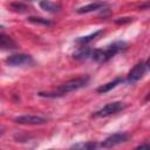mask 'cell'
<instances>
[{
    "mask_svg": "<svg viewBox=\"0 0 150 150\" xmlns=\"http://www.w3.org/2000/svg\"><path fill=\"white\" fill-rule=\"evenodd\" d=\"M125 48H127V43L124 41H116V42H112L111 45L107 46L105 48L91 50L90 59H93L96 62L103 63V62H107L108 60H110L111 57H114L116 54L123 52Z\"/></svg>",
    "mask_w": 150,
    "mask_h": 150,
    "instance_id": "obj_1",
    "label": "cell"
},
{
    "mask_svg": "<svg viewBox=\"0 0 150 150\" xmlns=\"http://www.w3.org/2000/svg\"><path fill=\"white\" fill-rule=\"evenodd\" d=\"M89 82V77L88 76H80L76 79H71L64 83H62L56 91L54 93H39L40 96H46V97H56V96H62L66 95L68 93H71L74 90H77L84 86H87Z\"/></svg>",
    "mask_w": 150,
    "mask_h": 150,
    "instance_id": "obj_2",
    "label": "cell"
},
{
    "mask_svg": "<svg viewBox=\"0 0 150 150\" xmlns=\"http://www.w3.org/2000/svg\"><path fill=\"white\" fill-rule=\"evenodd\" d=\"M124 107H125V104L123 102H120V101L111 102V103H108L104 107H102L100 110H97L94 114V116L95 117H107V116H110L112 114L118 112L120 110L124 109Z\"/></svg>",
    "mask_w": 150,
    "mask_h": 150,
    "instance_id": "obj_3",
    "label": "cell"
},
{
    "mask_svg": "<svg viewBox=\"0 0 150 150\" xmlns=\"http://www.w3.org/2000/svg\"><path fill=\"white\" fill-rule=\"evenodd\" d=\"M128 138H129V135L127 132H116V134H112L109 137H107L101 143V146L102 148H112L123 142H127Z\"/></svg>",
    "mask_w": 150,
    "mask_h": 150,
    "instance_id": "obj_4",
    "label": "cell"
},
{
    "mask_svg": "<svg viewBox=\"0 0 150 150\" xmlns=\"http://www.w3.org/2000/svg\"><path fill=\"white\" fill-rule=\"evenodd\" d=\"M6 63L12 67L28 66L33 63V59L30 55H27V54H14L6 59Z\"/></svg>",
    "mask_w": 150,
    "mask_h": 150,
    "instance_id": "obj_5",
    "label": "cell"
},
{
    "mask_svg": "<svg viewBox=\"0 0 150 150\" xmlns=\"http://www.w3.org/2000/svg\"><path fill=\"white\" fill-rule=\"evenodd\" d=\"M14 121L19 124H29V125H36V124H45L47 123V118L35 115H21L14 118Z\"/></svg>",
    "mask_w": 150,
    "mask_h": 150,
    "instance_id": "obj_6",
    "label": "cell"
},
{
    "mask_svg": "<svg viewBox=\"0 0 150 150\" xmlns=\"http://www.w3.org/2000/svg\"><path fill=\"white\" fill-rule=\"evenodd\" d=\"M145 70H146V66H145V62H139V63H137L136 66H134V68L129 71V74H128V77H127V80H128V82H136V81H138L143 75H144V73H145Z\"/></svg>",
    "mask_w": 150,
    "mask_h": 150,
    "instance_id": "obj_7",
    "label": "cell"
},
{
    "mask_svg": "<svg viewBox=\"0 0 150 150\" xmlns=\"http://www.w3.org/2000/svg\"><path fill=\"white\" fill-rule=\"evenodd\" d=\"M40 7L46 11V12H49V13H56L61 9V6L59 4H55V2H52L49 0H41L40 1Z\"/></svg>",
    "mask_w": 150,
    "mask_h": 150,
    "instance_id": "obj_8",
    "label": "cell"
},
{
    "mask_svg": "<svg viewBox=\"0 0 150 150\" xmlns=\"http://www.w3.org/2000/svg\"><path fill=\"white\" fill-rule=\"evenodd\" d=\"M0 46H1L2 49H14V48H16L15 42L4 33H1V35H0Z\"/></svg>",
    "mask_w": 150,
    "mask_h": 150,
    "instance_id": "obj_9",
    "label": "cell"
},
{
    "mask_svg": "<svg viewBox=\"0 0 150 150\" xmlns=\"http://www.w3.org/2000/svg\"><path fill=\"white\" fill-rule=\"evenodd\" d=\"M121 82H122V79L117 77V79H115L114 81H110V82H108V83H105V84H102L101 87H98V88H97V91H98V93H101V94L108 93V91H109V90H111L112 88L117 87V86H118Z\"/></svg>",
    "mask_w": 150,
    "mask_h": 150,
    "instance_id": "obj_10",
    "label": "cell"
},
{
    "mask_svg": "<svg viewBox=\"0 0 150 150\" xmlns=\"http://www.w3.org/2000/svg\"><path fill=\"white\" fill-rule=\"evenodd\" d=\"M102 7H103L102 2H93V4L86 5L83 7H80L77 9V13H89V12H93V11H97V9H100Z\"/></svg>",
    "mask_w": 150,
    "mask_h": 150,
    "instance_id": "obj_11",
    "label": "cell"
},
{
    "mask_svg": "<svg viewBox=\"0 0 150 150\" xmlns=\"http://www.w3.org/2000/svg\"><path fill=\"white\" fill-rule=\"evenodd\" d=\"M101 33H102V30H97V32H95V33H93V34H90V35L79 38V39H76V43H80V45H86V43H88V42L93 41V40H94L96 36H98Z\"/></svg>",
    "mask_w": 150,
    "mask_h": 150,
    "instance_id": "obj_12",
    "label": "cell"
},
{
    "mask_svg": "<svg viewBox=\"0 0 150 150\" xmlns=\"http://www.w3.org/2000/svg\"><path fill=\"white\" fill-rule=\"evenodd\" d=\"M90 55H91V49H89V48H82V49H80L76 54H74L75 59H80V60L89 59Z\"/></svg>",
    "mask_w": 150,
    "mask_h": 150,
    "instance_id": "obj_13",
    "label": "cell"
},
{
    "mask_svg": "<svg viewBox=\"0 0 150 150\" xmlns=\"http://www.w3.org/2000/svg\"><path fill=\"white\" fill-rule=\"evenodd\" d=\"M28 20L30 22H34V23H43V25H50L52 22L47 19H43V18H34V16H30L28 18Z\"/></svg>",
    "mask_w": 150,
    "mask_h": 150,
    "instance_id": "obj_14",
    "label": "cell"
},
{
    "mask_svg": "<svg viewBox=\"0 0 150 150\" xmlns=\"http://www.w3.org/2000/svg\"><path fill=\"white\" fill-rule=\"evenodd\" d=\"M96 144L95 143H88V144H77V145H74V148H84V149H91V148H95Z\"/></svg>",
    "mask_w": 150,
    "mask_h": 150,
    "instance_id": "obj_15",
    "label": "cell"
},
{
    "mask_svg": "<svg viewBox=\"0 0 150 150\" xmlns=\"http://www.w3.org/2000/svg\"><path fill=\"white\" fill-rule=\"evenodd\" d=\"M144 148L150 149V144H141V145H138V146H137V149H144Z\"/></svg>",
    "mask_w": 150,
    "mask_h": 150,
    "instance_id": "obj_16",
    "label": "cell"
},
{
    "mask_svg": "<svg viewBox=\"0 0 150 150\" xmlns=\"http://www.w3.org/2000/svg\"><path fill=\"white\" fill-rule=\"evenodd\" d=\"M145 66H146V69H149V70H150V56H149V59L146 60V62H145Z\"/></svg>",
    "mask_w": 150,
    "mask_h": 150,
    "instance_id": "obj_17",
    "label": "cell"
},
{
    "mask_svg": "<svg viewBox=\"0 0 150 150\" xmlns=\"http://www.w3.org/2000/svg\"><path fill=\"white\" fill-rule=\"evenodd\" d=\"M28 1H34V0H28Z\"/></svg>",
    "mask_w": 150,
    "mask_h": 150,
    "instance_id": "obj_18",
    "label": "cell"
}]
</instances>
